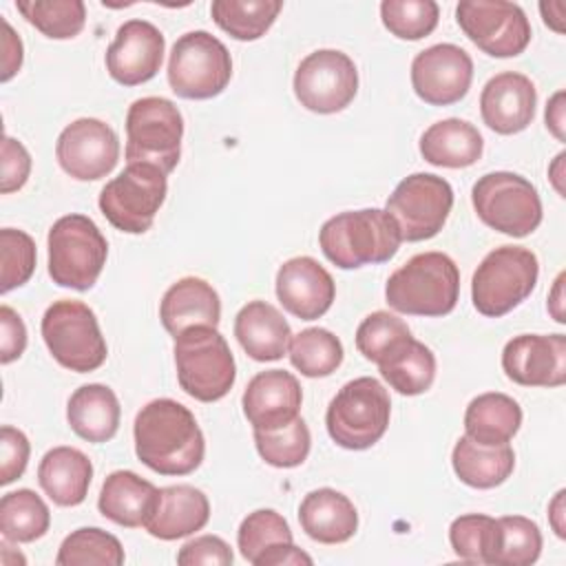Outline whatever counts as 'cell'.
Wrapping results in <instances>:
<instances>
[{
	"instance_id": "5",
	"label": "cell",
	"mask_w": 566,
	"mask_h": 566,
	"mask_svg": "<svg viewBox=\"0 0 566 566\" xmlns=\"http://www.w3.org/2000/svg\"><path fill=\"white\" fill-rule=\"evenodd\" d=\"M179 387L199 402L221 400L234 385V356L217 327H192L175 338Z\"/></svg>"
},
{
	"instance_id": "34",
	"label": "cell",
	"mask_w": 566,
	"mask_h": 566,
	"mask_svg": "<svg viewBox=\"0 0 566 566\" xmlns=\"http://www.w3.org/2000/svg\"><path fill=\"white\" fill-rule=\"evenodd\" d=\"M51 524L44 500L31 489L4 493L0 500V533L7 542L27 544L40 539Z\"/></svg>"
},
{
	"instance_id": "27",
	"label": "cell",
	"mask_w": 566,
	"mask_h": 566,
	"mask_svg": "<svg viewBox=\"0 0 566 566\" xmlns=\"http://www.w3.org/2000/svg\"><path fill=\"white\" fill-rule=\"evenodd\" d=\"M93 480V464L86 453L75 447H53L38 467L42 491L57 506H77L86 500Z\"/></svg>"
},
{
	"instance_id": "14",
	"label": "cell",
	"mask_w": 566,
	"mask_h": 566,
	"mask_svg": "<svg viewBox=\"0 0 566 566\" xmlns=\"http://www.w3.org/2000/svg\"><path fill=\"white\" fill-rule=\"evenodd\" d=\"M462 33L491 57H515L531 42V22L520 4L504 0H462L455 7Z\"/></svg>"
},
{
	"instance_id": "16",
	"label": "cell",
	"mask_w": 566,
	"mask_h": 566,
	"mask_svg": "<svg viewBox=\"0 0 566 566\" xmlns=\"http://www.w3.org/2000/svg\"><path fill=\"white\" fill-rule=\"evenodd\" d=\"M55 157L69 177L77 181H95L117 166L119 139L106 122L80 117L60 133Z\"/></svg>"
},
{
	"instance_id": "33",
	"label": "cell",
	"mask_w": 566,
	"mask_h": 566,
	"mask_svg": "<svg viewBox=\"0 0 566 566\" xmlns=\"http://www.w3.org/2000/svg\"><path fill=\"white\" fill-rule=\"evenodd\" d=\"M380 376L402 396H418L431 389L436 380L433 352L413 336L389 354L380 365Z\"/></svg>"
},
{
	"instance_id": "50",
	"label": "cell",
	"mask_w": 566,
	"mask_h": 566,
	"mask_svg": "<svg viewBox=\"0 0 566 566\" xmlns=\"http://www.w3.org/2000/svg\"><path fill=\"white\" fill-rule=\"evenodd\" d=\"M310 566L312 557L307 553H303L298 546H294V542H281L270 546L268 551H263L254 566Z\"/></svg>"
},
{
	"instance_id": "52",
	"label": "cell",
	"mask_w": 566,
	"mask_h": 566,
	"mask_svg": "<svg viewBox=\"0 0 566 566\" xmlns=\"http://www.w3.org/2000/svg\"><path fill=\"white\" fill-rule=\"evenodd\" d=\"M546 128L564 142V91H557L546 104Z\"/></svg>"
},
{
	"instance_id": "48",
	"label": "cell",
	"mask_w": 566,
	"mask_h": 566,
	"mask_svg": "<svg viewBox=\"0 0 566 566\" xmlns=\"http://www.w3.org/2000/svg\"><path fill=\"white\" fill-rule=\"evenodd\" d=\"M234 562L232 548L217 535H199L186 542L177 553L179 566H197V564H217L228 566Z\"/></svg>"
},
{
	"instance_id": "4",
	"label": "cell",
	"mask_w": 566,
	"mask_h": 566,
	"mask_svg": "<svg viewBox=\"0 0 566 566\" xmlns=\"http://www.w3.org/2000/svg\"><path fill=\"white\" fill-rule=\"evenodd\" d=\"M391 400L387 389L371 376L345 382L332 398L325 427L329 438L349 451L374 447L387 431Z\"/></svg>"
},
{
	"instance_id": "44",
	"label": "cell",
	"mask_w": 566,
	"mask_h": 566,
	"mask_svg": "<svg viewBox=\"0 0 566 566\" xmlns=\"http://www.w3.org/2000/svg\"><path fill=\"white\" fill-rule=\"evenodd\" d=\"M292 531L287 520L274 509H259L243 517L237 531V544L245 562L254 564L256 557L274 544L292 542Z\"/></svg>"
},
{
	"instance_id": "3",
	"label": "cell",
	"mask_w": 566,
	"mask_h": 566,
	"mask_svg": "<svg viewBox=\"0 0 566 566\" xmlns=\"http://www.w3.org/2000/svg\"><path fill=\"white\" fill-rule=\"evenodd\" d=\"M460 296V272L444 252H420L400 265L385 285L391 310L407 316H444Z\"/></svg>"
},
{
	"instance_id": "26",
	"label": "cell",
	"mask_w": 566,
	"mask_h": 566,
	"mask_svg": "<svg viewBox=\"0 0 566 566\" xmlns=\"http://www.w3.org/2000/svg\"><path fill=\"white\" fill-rule=\"evenodd\" d=\"M234 336L250 358L268 363L285 356L292 329L274 305L265 301H250L234 318Z\"/></svg>"
},
{
	"instance_id": "45",
	"label": "cell",
	"mask_w": 566,
	"mask_h": 566,
	"mask_svg": "<svg viewBox=\"0 0 566 566\" xmlns=\"http://www.w3.org/2000/svg\"><path fill=\"white\" fill-rule=\"evenodd\" d=\"M0 292L7 294L13 287L24 285L35 270V243L24 230H0Z\"/></svg>"
},
{
	"instance_id": "42",
	"label": "cell",
	"mask_w": 566,
	"mask_h": 566,
	"mask_svg": "<svg viewBox=\"0 0 566 566\" xmlns=\"http://www.w3.org/2000/svg\"><path fill=\"white\" fill-rule=\"evenodd\" d=\"M411 338V329L402 318L389 312H371L363 318L356 329V347L358 352L380 365L389 354H394L402 343Z\"/></svg>"
},
{
	"instance_id": "8",
	"label": "cell",
	"mask_w": 566,
	"mask_h": 566,
	"mask_svg": "<svg viewBox=\"0 0 566 566\" xmlns=\"http://www.w3.org/2000/svg\"><path fill=\"white\" fill-rule=\"evenodd\" d=\"M40 332L51 356L71 371H95L108 356L97 316L82 301L62 298L49 305Z\"/></svg>"
},
{
	"instance_id": "20",
	"label": "cell",
	"mask_w": 566,
	"mask_h": 566,
	"mask_svg": "<svg viewBox=\"0 0 566 566\" xmlns=\"http://www.w3.org/2000/svg\"><path fill=\"white\" fill-rule=\"evenodd\" d=\"M332 274L312 256L287 259L276 272V298L301 321L321 318L334 303Z\"/></svg>"
},
{
	"instance_id": "25",
	"label": "cell",
	"mask_w": 566,
	"mask_h": 566,
	"mask_svg": "<svg viewBox=\"0 0 566 566\" xmlns=\"http://www.w3.org/2000/svg\"><path fill=\"white\" fill-rule=\"evenodd\" d=\"M298 522L307 537L318 544H343L358 528L356 506L336 489L310 491L298 506Z\"/></svg>"
},
{
	"instance_id": "38",
	"label": "cell",
	"mask_w": 566,
	"mask_h": 566,
	"mask_svg": "<svg viewBox=\"0 0 566 566\" xmlns=\"http://www.w3.org/2000/svg\"><path fill=\"white\" fill-rule=\"evenodd\" d=\"M57 566H119L124 564V548L119 539L97 526L73 531L60 544Z\"/></svg>"
},
{
	"instance_id": "24",
	"label": "cell",
	"mask_w": 566,
	"mask_h": 566,
	"mask_svg": "<svg viewBox=\"0 0 566 566\" xmlns=\"http://www.w3.org/2000/svg\"><path fill=\"white\" fill-rule=\"evenodd\" d=\"M159 318L172 338L201 325L217 327L221 321L219 294L208 281L199 276H184L164 292Z\"/></svg>"
},
{
	"instance_id": "13",
	"label": "cell",
	"mask_w": 566,
	"mask_h": 566,
	"mask_svg": "<svg viewBox=\"0 0 566 566\" xmlns=\"http://www.w3.org/2000/svg\"><path fill=\"white\" fill-rule=\"evenodd\" d=\"M453 208V188L431 172L405 177L387 199L385 212L396 221L402 241H427L436 237Z\"/></svg>"
},
{
	"instance_id": "46",
	"label": "cell",
	"mask_w": 566,
	"mask_h": 566,
	"mask_svg": "<svg viewBox=\"0 0 566 566\" xmlns=\"http://www.w3.org/2000/svg\"><path fill=\"white\" fill-rule=\"evenodd\" d=\"M29 453H31V444L27 436L15 427L4 424L0 429V484L2 486L11 484L24 473Z\"/></svg>"
},
{
	"instance_id": "12",
	"label": "cell",
	"mask_w": 566,
	"mask_h": 566,
	"mask_svg": "<svg viewBox=\"0 0 566 566\" xmlns=\"http://www.w3.org/2000/svg\"><path fill=\"white\" fill-rule=\"evenodd\" d=\"M168 192L166 172L153 164H128L99 192V210L119 232L144 234Z\"/></svg>"
},
{
	"instance_id": "19",
	"label": "cell",
	"mask_w": 566,
	"mask_h": 566,
	"mask_svg": "<svg viewBox=\"0 0 566 566\" xmlns=\"http://www.w3.org/2000/svg\"><path fill=\"white\" fill-rule=\"evenodd\" d=\"M164 33L148 20L124 22L106 49V71L122 86H137L157 75L164 62Z\"/></svg>"
},
{
	"instance_id": "53",
	"label": "cell",
	"mask_w": 566,
	"mask_h": 566,
	"mask_svg": "<svg viewBox=\"0 0 566 566\" xmlns=\"http://www.w3.org/2000/svg\"><path fill=\"white\" fill-rule=\"evenodd\" d=\"M539 13H542L546 27H551L555 33H564V18H566V2L564 0L539 2Z\"/></svg>"
},
{
	"instance_id": "11",
	"label": "cell",
	"mask_w": 566,
	"mask_h": 566,
	"mask_svg": "<svg viewBox=\"0 0 566 566\" xmlns=\"http://www.w3.org/2000/svg\"><path fill=\"white\" fill-rule=\"evenodd\" d=\"M232 77V57L208 31H188L172 44L168 84L184 99L217 97Z\"/></svg>"
},
{
	"instance_id": "9",
	"label": "cell",
	"mask_w": 566,
	"mask_h": 566,
	"mask_svg": "<svg viewBox=\"0 0 566 566\" xmlns=\"http://www.w3.org/2000/svg\"><path fill=\"white\" fill-rule=\"evenodd\" d=\"M471 203L484 226L509 237H528L542 223L537 188L522 175L495 170L471 188Z\"/></svg>"
},
{
	"instance_id": "30",
	"label": "cell",
	"mask_w": 566,
	"mask_h": 566,
	"mask_svg": "<svg viewBox=\"0 0 566 566\" xmlns=\"http://www.w3.org/2000/svg\"><path fill=\"white\" fill-rule=\"evenodd\" d=\"M155 495L157 486L153 482L133 471H113L102 484L97 509L106 520L126 528H137L146 524Z\"/></svg>"
},
{
	"instance_id": "31",
	"label": "cell",
	"mask_w": 566,
	"mask_h": 566,
	"mask_svg": "<svg viewBox=\"0 0 566 566\" xmlns=\"http://www.w3.org/2000/svg\"><path fill=\"white\" fill-rule=\"evenodd\" d=\"M451 464L460 482L471 489H495L515 469V453L509 444H480L469 436L458 438Z\"/></svg>"
},
{
	"instance_id": "21",
	"label": "cell",
	"mask_w": 566,
	"mask_h": 566,
	"mask_svg": "<svg viewBox=\"0 0 566 566\" xmlns=\"http://www.w3.org/2000/svg\"><path fill=\"white\" fill-rule=\"evenodd\" d=\"M303 402V391L296 380L285 369L259 371L245 387L241 405L252 429L272 431L290 424L298 418Z\"/></svg>"
},
{
	"instance_id": "36",
	"label": "cell",
	"mask_w": 566,
	"mask_h": 566,
	"mask_svg": "<svg viewBox=\"0 0 566 566\" xmlns=\"http://www.w3.org/2000/svg\"><path fill=\"white\" fill-rule=\"evenodd\" d=\"M343 343L323 327H307L290 340V363L307 378H325L343 363Z\"/></svg>"
},
{
	"instance_id": "39",
	"label": "cell",
	"mask_w": 566,
	"mask_h": 566,
	"mask_svg": "<svg viewBox=\"0 0 566 566\" xmlns=\"http://www.w3.org/2000/svg\"><path fill=\"white\" fill-rule=\"evenodd\" d=\"M497 520L484 513H467L451 522L449 542L453 553L469 564H493L497 548Z\"/></svg>"
},
{
	"instance_id": "56",
	"label": "cell",
	"mask_w": 566,
	"mask_h": 566,
	"mask_svg": "<svg viewBox=\"0 0 566 566\" xmlns=\"http://www.w3.org/2000/svg\"><path fill=\"white\" fill-rule=\"evenodd\" d=\"M564 153H559L557 157H555V161H553V166L548 168V175H551V181H553V186H555V190L564 197V186H562V177H564V170H562V166H564Z\"/></svg>"
},
{
	"instance_id": "35",
	"label": "cell",
	"mask_w": 566,
	"mask_h": 566,
	"mask_svg": "<svg viewBox=\"0 0 566 566\" xmlns=\"http://www.w3.org/2000/svg\"><path fill=\"white\" fill-rule=\"evenodd\" d=\"M281 9V0H214L210 4L214 24L241 42L265 35Z\"/></svg>"
},
{
	"instance_id": "54",
	"label": "cell",
	"mask_w": 566,
	"mask_h": 566,
	"mask_svg": "<svg viewBox=\"0 0 566 566\" xmlns=\"http://www.w3.org/2000/svg\"><path fill=\"white\" fill-rule=\"evenodd\" d=\"M548 515H551V524H553V531H555V535L557 537H564L566 533H564V522H562V513H564V491H557V495H555V500L551 502V506H548Z\"/></svg>"
},
{
	"instance_id": "47",
	"label": "cell",
	"mask_w": 566,
	"mask_h": 566,
	"mask_svg": "<svg viewBox=\"0 0 566 566\" xmlns=\"http://www.w3.org/2000/svg\"><path fill=\"white\" fill-rule=\"evenodd\" d=\"M0 192L9 195L13 190H20L31 172V155L22 146V142L13 137L2 139V159H0Z\"/></svg>"
},
{
	"instance_id": "49",
	"label": "cell",
	"mask_w": 566,
	"mask_h": 566,
	"mask_svg": "<svg viewBox=\"0 0 566 566\" xmlns=\"http://www.w3.org/2000/svg\"><path fill=\"white\" fill-rule=\"evenodd\" d=\"M27 327L15 310L9 305L0 307V363L9 365L24 354Z\"/></svg>"
},
{
	"instance_id": "6",
	"label": "cell",
	"mask_w": 566,
	"mask_h": 566,
	"mask_svg": "<svg viewBox=\"0 0 566 566\" xmlns=\"http://www.w3.org/2000/svg\"><path fill=\"white\" fill-rule=\"evenodd\" d=\"M49 276L60 287L91 290L108 256V243L86 214H64L49 230Z\"/></svg>"
},
{
	"instance_id": "15",
	"label": "cell",
	"mask_w": 566,
	"mask_h": 566,
	"mask_svg": "<svg viewBox=\"0 0 566 566\" xmlns=\"http://www.w3.org/2000/svg\"><path fill=\"white\" fill-rule=\"evenodd\" d=\"M358 91L354 60L336 49H318L301 60L294 73V95L312 113L332 115L352 104Z\"/></svg>"
},
{
	"instance_id": "10",
	"label": "cell",
	"mask_w": 566,
	"mask_h": 566,
	"mask_svg": "<svg viewBox=\"0 0 566 566\" xmlns=\"http://www.w3.org/2000/svg\"><path fill=\"white\" fill-rule=\"evenodd\" d=\"M184 117L166 97H142L126 113V161L172 172L181 157Z\"/></svg>"
},
{
	"instance_id": "41",
	"label": "cell",
	"mask_w": 566,
	"mask_h": 566,
	"mask_svg": "<svg viewBox=\"0 0 566 566\" xmlns=\"http://www.w3.org/2000/svg\"><path fill=\"white\" fill-rule=\"evenodd\" d=\"M495 566H531L542 553V531L524 515H504L497 520Z\"/></svg>"
},
{
	"instance_id": "1",
	"label": "cell",
	"mask_w": 566,
	"mask_h": 566,
	"mask_svg": "<svg viewBox=\"0 0 566 566\" xmlns=\"http://www.w3.org/2000/svg\"><path fill=\"white\" fill-rule=\"evenodd\" d=\"M133 436L139 462L159 475H188L203 462V433L192 411L172 398L144 405Z\"/></svg>"
},
{
	"instance_id": "32",
	"label": "cell",
	"mask_w": 566,
	"mask_h": 566,
	"mask_svg": "<svg viewBox=\"0 0 566 566\" xmlns=\"http://www.w3.org/2000/svg\"><path fill=\"white\" fill-rule=\"evenodd\" d=\"M520 424L522 409L517 400L500 391L475 396L464 411L467 436L480 444H509Z\"/></svg>"
},
{
	"instance_id": "51",
	"label": "cell",
	"mask_w": 566,
	"mask_h": 566,
	"mask_svg": "<svg viewBox=\"0 0 566 566\" xmlns=\"http://www.w3.org/2000/svg\"><path fill=\"white\" fill-rule=\"evenodd\" d=\"M2 82H9L22 66V40L15 35V31L11 29V24L7 20H2Z\"/></svg>"
},
{
	"instance_id": "28",
	"label": "cell",
	"mask_w": 566,
	"mask_h": 566,
	"mask_svg": "<svg viewBox=\"0 0 566 566\" xmlns=\"http://www.w3.org/2000/svg\"><path fill=\"white\" fill-rule=\"evenodd\" d=\"M119 400L106 385L91 382L75 389L66 405L71 429L86 442H108L119 429Z\"/></svg>"
},
{
	"instance_id": "22",
	"label": "cell",
	"mask_w": 566,
	"mask_h": 566,
	"mask_svg": "<svg viewBox=\"0 0 566 566\" xmlns=\"http://www.w3.org/2000/svg\"><path fill=\"white\" fill-rule=\"evenodd\" d=\"M535 84L515 71L493 75L480 93L482 119L497 135H515L528 128L535 117Z\"/></svg>"
},
{
	"instance_id": "29",
	"label": "cell",
	"mask_w": 566,
	"mask_h": 566,
	"mask_svg": "<svg viewBox=\"0 0 566 566\" xmlns=\"http://www.w3.org/2000/svg\"><path fill=\"white\" fill-rule=\"evenodd\" d=\"M482 148L480 130L458 117L431 124L420 137V155L440 168H469L482 157Z\"/></svg>"
},
{
	"instance_id": "18",
	"label": "cell",
	"mask_w": 566,
	"mask_h": 566,
	"mask_svg": "<svg viewBox=\"0 0 566 566\" xmlns=\"http://www.w3.org/2000/svg\"><path fill=\"white\" fill-rule=\"evenodd\" d=\"M502 369L522 387H562L566 382V336L520 334L502 349Z\"/></svg>"
},
{
	"instance_id": "55",
	"label": "cell",
	"mask_w": 566,
	"mask_h": 566,
	"mask_svg": "<svg viewBox=\"0 0 566 566\" xmlns=\"http://www.w3.org/2000/svg\"><path fill=\"white\" fill-rule=\"evenodd\" d=\"M562 283H564V274H559L557 276V281H555V287H553V296H551V303H548V310H551V314H553V318L557 321V323H566V318H564V312H562Z\"/></svg>"
},
{
	"instance_id": "40",
	"label": "cell",
	"mask_w": 566,
	"mask_h": 566,
	"mask_svg": "<svg viewBox=\"0 0 566 566\" xmlns=\"http://www.w3.org/2000/svg\"><path fill=\"white\" fill-rule=\"evenodd\" d=\"M254 444L259 455L276 469H294L310 455L312 436L305 420L298 416L290 424L272 431L254 429Z\"/></svg>"
},
{
	"instance_id": "23",
	"label": "cell",
	"mask_w": 566,
	"mask_h": 566,
	"mask_svg": "<svg viewBox=\"0 0 566 566\" xmlns=\"http://www.w3.org/2000/svg\"><path fill=\"white\" fill-rule=\"evenodd\" d=\"M208 520L210 502L206 493L190 484H172L157 489L144 528L157 539L172 542L201 531Z\"/></svg>"
},
{
	"instance_id": "7",
	"label": "cell",
	"mask_w": 566,
	"mask_h": 566,
	"mask_svg": "<svg viewBox=\"0 0 566 566\" xmlns=\"http://www.w3.org/2000/svg\"><path fill=\"white\" fill-rule=\"evenodd\" d=\"M539 276L537 256L524 245L491 250L471 279V298L482 316L500 318L524 303Z\"/></svg>"
},
{
	"instance_id": "17",
	"label": "cell",
	"mask_w": 566,
	"mask_h": 566,
	"mask_svg": "<svg viewBox=\"0 0 566 566\" xmlns=\"http://www.w3.org/2000/svg\"><path fill=\"white\" fill-rule=\"evenodd\" d=\"M473 80V60L458 44H433L420 51L411 62V86L416 95L431 106L460 102Z\"/></svg>"
},
{
	"instance_id": "37",
	"label": "cell",
	"mask_w": 566,
	"mask_h": 566,
	"mask_svg": "<svg viewBox=\"0 0 566 566\" xmlns=\"http://www.w3.org/2000/svg\"><path fill=\"white\" fill-rule=\"evenodd\" d=\"M15 9L51 40L75 38L86 24V7L82 0H18Z\"/></svg>"
},
{
	"instance_id": "43",
	"label": "cell",
	"mask_w": 566,
	"mask_h": 566,
	"mask_svg": "<svg viewBox=\"0 0 566 566\" xmlns=\"http://www.w3.org/2000/svg\"><path fill=\"white\" fill-rule=\"evenodd\" d=\"M440 9L433 0H385L380 20L385 29L400 40H420L438 27Z\"/></svg>"
},
{
	"instance_id": "2",
	"label": "cell",
	"mask_w": 566,
	"mask_h": 566,
	"mask_svg": "<svg viewBox=\"0 0 566 566\" xmlns=\"http://www.w3.org/2000/svg\"><path fill=\"white\" fill-rule=\"evenodd\" d=\"M318 243L336 268L356 270L394 259L402 237L385 210L363 208L329 217L321 226Z\"/></svg>"
}]
</instances>
